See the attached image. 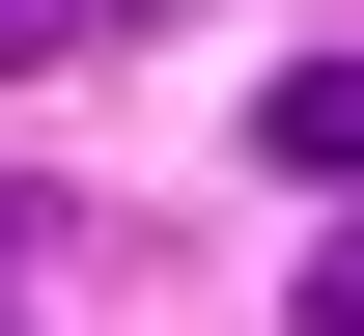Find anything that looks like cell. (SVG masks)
<instances>
[{
    "label": "cell",
    "instance_id": "2",
    "mask_svg": "<svg viewBox=\"0 0 364 336\" xmlns=\"http://www.w3.org/2000/svg\"><path fill=\"white\" fill-rule=\"evenodd\" d=\"M112 28H168V0H0V56H112Z\"/></svg>",
    "mask_w": 364,
    "mask_h": 336
},
{
    "label": "cell",
    "instance_id": "3",
    "mask_svg": "<svg viewBox=\"0 0 364 336\" xmlns=\"http://www.w3.org/2000/svg\"><path fill=\"white\" fill-rule=\"evenodd\" d=\"M309 336H364V224H336V252H309Z\"/></svg>",
    "mask_w": 364,
    "mask_h": 336
},
{
    "label": "cell",
    "instance_id": "1",
    "mask_svg": "<svg viewBox=\"0 0 364 336\" xmlns=\"http://www.w3.org/2000/svg\"><path fill=\"white\" fill-rule=\"evenodd\" d=\"M252 141H280V196H309V168L364 196V56H280V112H252Z\"/></svg>",
    "mask_w": 364,
    "mask_h": 336
}]
</instances>
